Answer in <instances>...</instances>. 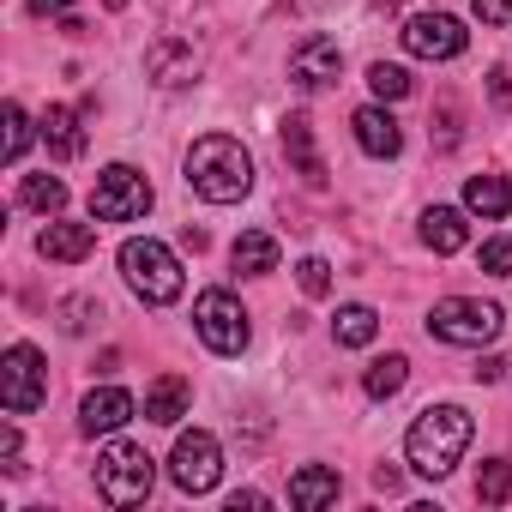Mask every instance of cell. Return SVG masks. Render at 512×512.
Masks as SVG:
<instances>
[{
    "mask_svg": "<svg viewBox=\"0 0 512 512\" xmlns=\"http://www.w3.org/2000/svg\"><path fill=\"white\" fill-rule=\"evenodd\" d=\"M169 476H175V488H181V494H211V488H217V476H223V446H217L205 428L181 434V440H175V452H169Z\"/></svg>",
    "mask_w": 512,
    "mask_h": 512,
    "instance_id": "obj_9",
    "label": "cell"
},
{
    "mask_svg": "<svg viewBox=\"0 0 512 512\" xmlns=\"http://www.w3.org/2000/svg\"><path fill=\"white\" fill-rule=\"evenodd\" d=\"M0 470H7V476H19L25 464H19V428L7 422V428H0Z\"/></svg>",
    "mask_w": 512,
    "mask_h": 512,
    "instance_id": "obj_32",
    "label": "cell"
},
{
    "mask_svg": "<svg viewBox=\"0 0 512 512\" xmlns=\"http://www.w3.org/2000/svg\"><path fill=\"white\" fill-rule=\"evenodd\" d=\"M296 284H302V296H326L332 290V266L320 260V253H308V260L296 266Z\"/></svg>",
    "mask_w": 512,
    "mask_h": 512,
    "instance_id": "obj_29",
    "label": "cell"
},
{
    "mask_svg": "<svg viewBox=\"0 0 512 512\" xmlns=\"http://www.w3.org/2000/svg\"><path fill=\"white\" fill-rule=\"evenodd\" d=\"M121 278H127V290H133L139 302H151V308H169V302L187 290L181 260H175L163 241H151V235H133V241L121 247Z\"/></svg>",
    "mask_w": 512,
    "mask_h": 512,
    "instance_id": "obj_3",
    "label": "cell"
},
{
    "mask_svg": "<svg viewBox=\"0 0 512 512\" xmlns=\"http://www.w3.org/2000/svg\"><path fill=\"white\" fill-rule=\"evenodd\" d=\"M91 314H103L91 296H73V302H61V326H67V332H85V326H91Z\"/></svg>",
    "mask_w": 512,
    "mask_h": 512,
    "instance_id": "obj_31",
    "label": "cell"
},
{
    "mask_svg": "<svg viewBox=\"0 0 512 512\" xmlns=\"http://www.w3.org/2000/svg\"><path fill=\"white\" fill-rule=\"evenodd\" d=\"M187 187H193L205 205H235V199H247V193H253V157H247V145L229 139V133L193 139V151H187Z\"/></svg>",
    "mask_w": 512,
    "mask_h": 512,
    "instance_id": "obj_1",
    "label": "cell"
},
{
    "mask_svg": "<svg viewBox=\"0 0 512 512\" xmlns=\"http://www.w3.org/2000/svg\"><path fill=\"white\" fill-rule=\"evenodd\" d=\"M404 380H410V362H404V356H380V362L362 374V392H368V398H398Z\"/></svg>",
    "mask_w": 512,
    "mask_h": 512,
    "instance_id": "obj_24",
    "label": "cell"
},
{
    "mask_svg": "<svg viewBox=\"0 0 512 512\" xmlns=\"http://www.w3.org/2000/svg\"><path fill=\"white\" fill-rule=\"evenodd\" d=\"M422 241H428L434 253H458V247L470 241L464 211H452V205H428V211H422Z\"/></svg>",
    "mask_w": 512,
    "mask_h": 512,
    "instance_id": "obj_22",
    "label": "cell"
},
{
    "mask_svg": "<svg viewBox=\"0 0 512 512\" xmlns=\"http://www.w3.org/2000/svg\"><path fill=\"white\" fill-rule=\"evenodd\" d=\"M31 13L49 19V13H73V0H31Z\"/></svg>",
    "mask_w": 512,
    "mask_h": 512,
    "instance_id": "obj_37",
    "label": "cell"
},
{
    "mask_svg": "<svg viewBox=\"0 0 512 512\" xmlns=\"http://www.w3.org/2000/svg\"><path fill=\"white\" fill-rule=\"evenodd\" d=\"M356 145L368 151V157H398L404 151V127L392 121V109L386 103H368V109H356Z\"/></svg>",
    "mask_w": 512,
    "mask_h": 512,
    "instance_id": "obj_15",
    "label": "cell"
},
{
    "mask_svg": "<svg viewBox=\"0 0 512 512\" xmlns=\"http://www.w3.org/2000/svg\"><path fill=\"white\" fill-rule=\"evenodd\" d=\"M145 73H151L163 91H181V85L199 79V55H193V43H151V49H145Z\"/></svg>",
    "mask_w": 512,
    "mask_h": 512,
    "instance_id": "obj_14",
    "label": "cell"
},
{
    "mask_svg": "<svg viewBox=\"0 0 512 512\" xmlns=\"http://www.w3.org/2000/svg\"><path fill=\"white\" fill-rule=\"evenodd\" d=\"M260 506H266V494H253V488L229 494V512H260Z\"/></svg>",
    "mask_w": 512,
    "mask_h": 512,
    "instance_id": "obj_35",
    "label": "cell"
},
{
    "mask_svg": "<svg viewBox=\"0 0 512 512\" xmlns=\"http://www.w3.org/2000/svg\"><path fill=\"white\" fill-rule=\"evenodd\" d=\"M25 145H31V115L19 103H7V145H0V151H7V163H19Z\"/></svg>",
    "mask_w": 512,
    "mask_h": 512,
    "instance_id": "obj_28",
    "label": "cell"
},
{
    "mask_svg": "<svg viewBox=\"0 0 512 512\" xmlns=\"http://www.w3.org/2000/svg\"><path fill=\"white\" fill-rule=\"evenodd\" d=\"M133 416H139V404H133L121 386H103V392H91V398L79 404V428H85V434H121Z\"/></svg>",
    "mask_w": 512,
    "mask_h": 512,
    "instance_id": "obj_13",
    "label": "cell"
},
{
    "mask_svg": "<svg viewBox=\"0 0 512 512\" xmlns=\"http://www.w3.org/2000/svg\"><path fill=\"white\" fill-rule=\"evenodd\" d=\"M19 199H25L31 211H43V217H55V211L67 205V181H61V175H25V187H19Z\"/></svg>",
    "mask_w": 512,
    "mask_h": 512,
    "instance_id": "obj_25",
    "label": "cell"
},
{
    "mask_svg": "<svg viewBox=\"0 0 512 512\" xmlns=\"http://www.w3.org/2000/svg\"><path fill=\"white\" fill-rule=\"evenodd\" d=\"M338 500V470L332 464H302L296 476H290V506L296 512H320V506H332Z\"/></svg>",
    "mask_w": 512,
    "mask_h": 512,
    "instance_id": "obj_19",
    "label": "cell"
},
{
    "mask_svg": "<svg viewBox=\"0 0 512 512\" xmlns=\"http://www.w3.org/2000/svg\"><path fill=\"white\" fill-rule=\"evenodd\" d=\"M488 97H494L500 109H512V73H506V67H494V73H488Z\"/></svg>",
    "mask_w": 512,
    "mask_h": 512,
    "instance_id": "obj_34",
    "label": "cell"
},
{
    "mask_svg": "<svg viewBox=\"0 0 512 512\" xmlns=\"http://www.w3.org/2000/svg\"><path fill=\"white\" fill-rule=\"evenodd\" d=\"M43 398H49V368L37 344H7V356H0V404H7V416H31Z\"/></svg>",
    "mask_w": 512,
    "mask_h": 512,
    "instance_id": "obj_7",
    "label": "cell"
},
{
    "mask_svg": "<svg viewBox=\"0 0 512 512\" xmlns=\"http://www.w3.org/2000/svg\"><path fill=\"white\" fill-rule=\"evenodd\" d=\"M151 482H157V464H151L145 446H133V440H109L103 446V458H97V494L109 506H139L151 494Z\"/></svg>",
    "mask_w": 512,
    "mask_h": 512,
    "instance_id": "obj_5",
    "label": "cell"
},
{
    "mask_svg": "<svg viewBox=\"0 0 512 512\" xmlns=\"http://www.w3.org/2000/svg\"><path fill=\"white\" fill-rule=\"evenodd\" d=\"M506 494H512V464H506V458H488V464L476 470V500H482V506H500Z\"/></svg>",
    "mask_w": 512,
    "mask_h": 512,
    "instance_id": "obj_26",
    "label": "cell"
},
{
    "mask_svg": "<svg viewBox=\"0 0 512 512\" xmlns=\"http://www.w3.org/2000/svg\"><path fill=\"white\" fill-rule=\"evenodd\" d=\"M193 326H199V338H205V350L211 356H241L247 350V314H241V302L229 296V290H205L199 302H193Z\"/></svg>",
    "mask_w": 512,
    "mask_h": 512,
    "instance_id": "obj_8",
    "label": "cell"
},
{
    "mask_svg": "<svg viewBox=\"0 0 512 512\" xmlns=\"http://www.w3.org/2000/svg\"><path fill=\"white\" fill-rule=\"evenodd\" d=\"M464 446H470V410H464V404H428V410L410 422V434H404L410 470L428 476V482L452 476V464L464 458Z\"/></svg>",
    "mask_w": 512,
    "mask_h": 512,
    "instance_id": "obj_2",
    "label": "cell"
},
{
    "mask_svg": "<svg viewBox=\"0 0 512 512\" xmlns=\"http://www.w3.org/2000/svg\"><path fill=\"white\" fill-rule=\"evenodd\" d=\"M151 181L133 169V163H109L103 175H97V187H91V217L97 223H139L145 211H151Z\"/></svg>",
    "mask_w": 512,
    "mask_h": 512,
    "instance_id": "obj_6",
    "label": "cell"
},
{
    "mask_svg": "<svg viewBox=\"0 0 512 512\" xmlns=\"http://www.w3.org/2000/svg\"><path fill=\"white\" fill-rule=\"evenodd\" d=\"M332 338H338L344 350H368V344L380 338V314H374L368 302H350V308H338V320H332Z\"/></svg>",
    "mask_w": 512,
    "mask_h": 512,
    "instance_id": "obj_23",
    "label": "cell"
},
{
    "mask_svg": "<svg viewBox=\"0 0 512 512\" xmlns=\"http://www.w3.org/2000/svg\"><path fill=\"white\" fill-rule=\"evenodd\" d=\"M338 73H344V55H338L332 37H308V43L290 55V79H296L302 91H326V85H338Z\"/></svg>",
    "mask_w": 512,
    "mask_h": 512,
    "instance_id": "obj_11",
    "label": "cell"
},
{
    "mask_svg": "<svg viewBox=\"0 0 512 512\" xmlns=\"http://www.w3.org/2000/svg\"><path fill=\"white\" fill-rule=\"evenodd\" d=\"M398 482H404V476H398L392 464H380V470H374V488H380V494H398Z\"/></svg>",
    "mask_w": 512,
    "mask_h": 512,
    "instance_id": "obj_36",
    "label": "cell"
},
{
    "mask_svg": "<svg viewBox=\"0 0 512 512\" xmlns=\"http://www.w3.org/2000/svg\"><path fill=\"white\" fill-rule=\"evenodd\" d=\"M229 266H235L241 278H266V272H278V241H272L266 229H247V235H235V247H229Z\"/></svg>",
    "mask_w": 512,
    "mask_h": 512,
    "instance_id": "obj_21",
    "label": "cell"
},
{
    "mask_svg": "<svg viewBox=\"0 0 512 512\" xmlns=\"http://www.w3.org/2000/svg\"><path fill=\"white\" fill-rule=\"evenodd\" d=\"M91 247H97V217L91 223H49L43 235H37V253L43 260H61V266H79V260H91Z\"/></svg>",
    "mask_w": 512,
    "mask_h": 512,
    "instance_id": "obj_12",
    "label": "cell"
},
{
    "mask_svg": "<svg viewBox=\"0 0 512 512\" xmlns=\"http://www.w3.org/2000/svg\"><path fill=\"white\" fill-rule=\"evenodd\" d=\"M187 404H193V386L181 374H157L145 386V422H157V428H175L187 416Z\"/></svg>",
    "mask_w": 512,
    "mask_h": 512,
    "instance_id": "obj_18",
    "label": "cell"
},
{
    "mask_svg": "<svg viewBox=\"0 0 512 512\" xmlns=\"http://www.w3.org/2000/svg\"><path fill=\"white\" fill-rule=\"evenodd\" d=\"M284 157L296 163V175L308 187H326V163H320V145H314V121L308 115H290L284 121Z\"/></svg>",
    "mask_w": 512,
    "mask_h": 512,
    "instance_id": "obj_17",
    "label": "cell"
},
{
    "mask_svg": "<svg viewBox=\"0 0 512 512\" xmlns=\"http://www.w3.org/2000/svg\"><path fill=\"white\" fill-rule=\"evenodd\" d=\"M500 326H506V314H500L494 302H476V296H446V302L428 308V338L458 344V350H482V344H494Z\"/></svg>",
    "mask_w": 512,
    "mask_h": 512,
    "instance_id": "obj_4",
    "label": "cell"
},
{
    "mask_svg": "<svg viewBox=\"0 0 512 512\" xmlns=\"http://www.w3.org/2000/svg\"><path fill=\"white\" fill-rule=\"evenodd\" d=\"M368 85H374V97H380V103L410 97V73H404V67H392V61H374V67H368Z\"/></svg>",
    "mask_w": 512,
    "mask_h": 512,
    "instance_id": "obj_27",
    "label": "cell"
},
{
    "mask_svg": "<svg viewBox=\"0 0 512 512\" xmlns=\"http://www.w3.org/2000/svg\"><path fill=\"white\" fill-rule=\"evenodd\" d=\"M464 43H470V31H464L452 13H416V19L404 25V49H410L416 61H458Z\"/></svg>",
    "mask_w": 512,
    "mask_h": 512,
    "instance_id": "obj_10",
    "label": "cell"
},
{
    "mask_svg": "<svg viewBox=\"0 0 512 512\" xmlns=\"http://www.w3.org/2000/svg\"><path fill=\"white\" fill-rule=\"evenodd\" d=\"M482 25H512V0H470Z\"/></svg>",
    "mask_w": 512,
    "mask_h": 512,
    "instance_id": "obj_33",
    "label": "cell"
},
{
    "mask_svg": "<svg viewBox=\"0 0 512 512\" xmlns=\"http://www.w3.org/2000/svg\"><path fill=\"white\" fill-rule=\"evenodd\" d=\"M500 368H506L500 356H482V362H476V380H500Z\"/></svg>",
    "mask_w": 512,
    "mask_h": 512,
    "instance_id": "obj_38",
    "label": "cell"
},
{
    "mask_svg": "<svg viewBox=\"0 0 512 512\" xmlns=\"http://www.w3.org/2000/svg\"><path fill=\"white\" fill-rule=\"evenodd\" d=\"M482 272H488V278H512V235L482 241Z\"/></svg>",
    "mask_w": 512,
    "mask_h": 512,
    "instance_id": "obj_30",
    "label": "cell"
},
{
    "mask_svg": "<svg viewBox=\"0 0 512 512\" xmlns=\"http://www.w3.org/2000/svg\"><path fill=\"white\" fill-rule=\"evenodd\" d=\"M464 211H476V217H488V223L512 217V181H506V175H470V181H464Z\"/></svg>",
    "mask_w": 512,
    "mask_h": 512,
    "instance_id": "obj_20",
    "label": "cell"
},
{
    "mask_svg": "<svg viewBox=\"0 0 512 512\" xmlns=\"http://www.w3.org/2000/svg\"><path fill=\"white\" fill-rule=\"evenodd\" d=\"M43 145H49V157L55 163H73V157H85V127H79V109H67V103H49V115H43Z\"/></svg>",
    "mask_w": 512,
    "mask_h": 512,
    "instance_id": "obj_16",
    "label": "cell"
}]
</instances>
